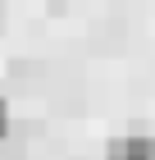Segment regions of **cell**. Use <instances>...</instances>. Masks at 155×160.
<instances>
[{"instance_id": "obj_2", "label": "cell", "mask_w": 155, "mask_h": 160, "mask_svg": "<svg viewBox=\"0 0 155 160\" xmlns=\"http://www.w3.org/2000/svg\"><path fill=\"white\" fill-rule=\"evenodd\" d=\"M9 101H0V142H5V137H9Z\"/></svg>"}, {"instance_id": "obj_1", "label": "cell", "mask_w": 155, "mask_h": 160, "mask_svg": "<svg viewBox=\"0 0 155 160\" xmlns=\"http://www.w3.org/2000/svg\"><path fill=\"white\" fill-rule=\"evenodd\" d=\"M109 160H155V137H123L114 142Z\"/></svg>"}]
</instances>
